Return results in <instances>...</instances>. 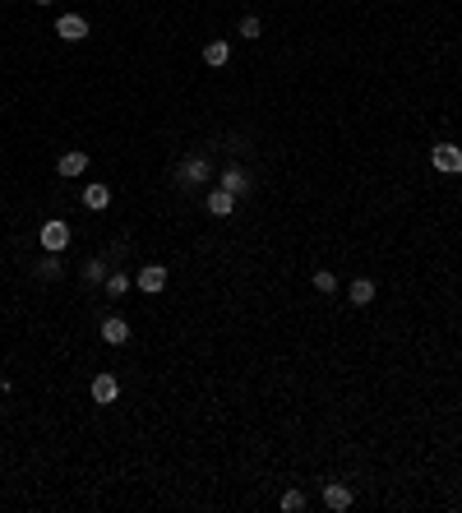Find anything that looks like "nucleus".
Returning <instances> with one entry per match:
<instances>
[{
    "label": "nucleus",
    "mask_w": 462,
    "mask_h": 513,
    "mask_svg": "<svg viewBox=\"0 0 462 513\" xmlns=\"http://www.w3.org/2000/svg\"><path fill=\"white\" fill-rule=\"evenodd\" d=\"M430 162H435V171H444V176H458L462 171V148L458 144H435Z\"/></svg>",
    "instance_id": "1"
},
{
    "label": "nucleus",
    "mask_w": 462,
    "mask_h": 513,
    "mask_svg": "<svg viewBox=\"0 0 462 513\" xmlns=\"http://www.w3.org/2000/svg\"><path fill=\"white\" fill-rule=\"evenodd\" d=\"M55 37H60V42H84V37H88V19H84V14H60V19H55Z\"/></svg>",
    "instance_id": "2"
},
{
    "label": "nucleus",
    "mask_w": 462,
    "mask_h": 513,
    "mask_svg": "<svg viewBox=\"0 0 462 513\" xmlns=\"http://www.w3.org/2000/svg\"><path fill=\"white\" fill-rule=\"evenodd\" d=\"M37 241H42V250H51V255H60V250L70 246V227H65V222H42V232H37Z\"/></svg>",
    "instance_id": "3"
},
{
    "label": "nucleus",
    "mask_w": 462,
    "mask_h": 513,
    "mask_svg": "<svg viewBox=\"0 0 462 513\" xmlns=\"http://www.w3.org/2000/svg\"><path fill=\"white\" fill-rule=\"evenodd\" d=\"M121 398V380H116V375H107V370H102L98 380H93V402H98V407H111V402Z\"/></svg>",
    "instance_id": "4"
},
{
    "label": "nucleus",
    "mask_w": 462,
    "mask_h": 513,
    "mask_svg": "<svg viewBox=\"0 0 462 513\" xmlns=\"http://www.w3.org/2000/svg\"><path fill=\"white\" fill-rule=\"evenodd\" d=\"M162 287H166V268H162V264H143V268H139V291L157 296Z\"/></svg>",
    "instance_id": "5"
},
{
    "label": "nucleus",
    "mask_w": 462,
    "mask_h": 513,
    "mask_svg": "<svg viewBox=\"0 0 462 513\" xmlns=\"http://www.w3.org/2000/svg\"><path fill=\"white\" fill-rule=\"evenodd\" d=\"M55 171H60V176H84V171H88V153H84V148H70V153H60Z\"/></svg>",
    "instance_id": "6"
},
{
    "label": "nucleus",
    "mask_w": 462,
    "mask_h": 513,
    "mask_svg": "<svg viewBox=\"0 0 462 513\" xmlns=\"http://www.w3.org/2000/svg\"><path fill=\"white\" fill-rule=\"evenodd\" d=\"M102 342H111V347H125V342H130V324H125L121 314L102 319Z\"/></svg>",
    "instance_id": "7"
},
{
    "label": "nucleus",
    "mask_w": 462,
    "mask_h": 513,
    "mask_svg": "<svg viewBox=\"0 0 462 513\" xmlns=\"http://www.w3.org/2000/svg\"><path fill=\"white\" fill-rule=\"evenodd\" d=\"M324 504H329L333 513H342V509H352V491L342 486V481H329L324 486Z\"/></svg>",
    "instance_id": "8"
},
{
    "label": "nucleus",
    "mask_w": 462,
    "mask_h": 513,
    "mask_svg": "<svg viewBox=\"0 0 462 513\" xmlns=\"http://www.w3.org/2000/svg\"><path fill=\"white\" fill-rule=\"evenodd\" d=\"M227 60H231V42H227V37H213V42L204 46V65L218 69V65H227Z\"/></svg>",
    "instance_id": "9"
},
{
    "label": "nucleus",
    "mask_w": 462,
    "mask_h": 513,
    "mask_svg": "<svg viewBox=\"0 0 462 513\" xmlns=\"http://www.w3.org/2000/svg\"><path fill=\"white\" fill-rule=\"evenodd\" d=\"M231 208H236V194L218 185V190L209 194V213H213V218H231Z\"/></svg>",
    "instance_id": "10"
},
{
    "label": "nucleus",
    "mask_w": 462,
    "mask_h": 513,
    "mask_svg": "<svg viewBox=\"0 0 462 513\" xmlns=\"http://www.w3.org/2000/svg\"><path fill=\"white\" fill-rule=\"evenodd\" d=\"M107 204H111V185H84V208L102 213Z\"/></svg>",
    "instance_id": "11"
},
{
    "label": "nucleus",
    "mask_w": 462,
    "mask_h": 513,
    "mask_svg": "<svg viewBox=\"0 0 462 513\" xmlns=\"http://www.w3.org/2000/svg\"><path fill=\"white\" fill-rule=\"evenodd\" d=\"M222 190H231L236 199H241V194L250 190V176H245L241 167H227V171H222Z\"/></svg>",
    "instance_id": "12"
},
{
    "label": "nucleus",
    "mask_w": 462,
    "mask_h": 513,
    "mask_svg": "<svg viewBox=\"0 0 462 513\" xmlns=\"http://www.w3.org/2000/svg\"><path fill=\"white\" fill-rule=\"evenodd\" d=\"M347 301H352V305H370L374 301V282L370 278H356L352 287H347Z\"/></svg>",
    "instance_id": "13"
},
{
    "label": "nucleus",
    "mask_w": 462,
    "mask_h": 513,
    "mask_svg": "<svg viewBox=\"0 0 462 513\" xmlns=\"http://www.w3.org/2000/svg\"><path fill=\"white\" fill-rule=\"evenodd\" d=\"M180 180H209V162L204 157H190L185 167H180Z\"/></svg>",
    "instance_id": "14"
},
{
    "label": "nucleus",
    "mask_w": 462,
    "mask_h": 513,
    "mask_svg": "<svg viewBox=\"0 0 462 513\" xmlns=\"http://www.w3.org/2000/svg\"><path fill=\"white\" fill-rule=\"evenodd\" d=\"M102 291H107V296H125V291H130V278H125V273H107Z\"/></svg>",
    "instance_id": "15"
},
{
    "label": "nucleus",
    "mask_w": 462,
    "mask_h": 513,
    "mask_svg": "<svg viewBox=\"0 0 462 513\" xmlns=\"http://www.w3.org/2000/svg\"><path fill=\"white\" fill-rule=\"evenodd\" d=\"M37 278H46V282H51V278H60V259H55L51 250H46V259L37 264Z\"/></svg>",
    "instance_id": "16"
},
{
    "label": "nucleus",
    "mask_w": 462,
    "mask_h": 513,
    "mask_svg": "<svg viewBox=\"0 0 462 513\" xmlns=\"http://www.w3.org/2000/svg\"><path fill=\"white\" fill-rule=\"evenodd\" d=\"M236 33H241V37H245V42H254V37L264 33V23L254 19V14H245V19H241V28H236Z\"/></svg>",
    "instance_id": "17"
},
{
    "label": "nucleus",
    "mask_w": 462,
    "mask_h": 513,
    "mask_svg": "<svg viewBox=\"0 0 462 513\" xmlns=\"http://www.w3.org/2000/svg\"><path fill=\"white\" fill-rule=\"evenodd\" d=\"M315 291H324V296H333V291H338V278H333L329 268H319V273H315Z\"/></svg>",
    "instance_id": "18"
},
{
    "label": "nucleus",
    "mask_w": 462,
    "mask_h": 513,
    "mask_svg": "<svg viewBox=\"0 0 462 513\" xmlns=\"http://www.w3.org/2000/svg\"><path fill=\"white\" fill-rule=\"evenodd\" d=\"M305 509V491H286L282 495V513H301Z\"/></svg>",
    "instance_id": "19"
},
{
    "label": "nucleus",
    "mask_w": 462,
    "mask_h": 513,
    "mask_svg": "<svg viewBox=\"0 0 462 513\" xmlns=\"http://www.w3.org/2000/svg\"><path fill=\"white\" fill-rule=\"evenodd\" d=\"M84 278H88V282H107V264H102V259H88Z\"/></svg>",
    "instance_id": "20"
},
{
    "label": "nucleus",
    "mask_w": 462,
    "mask_h": 513,
    "mask_svg": "<svg viewBox=\"0 0 462 513\" xmlns=\"http://www.w3.org/2000/svg\"><path fill=\"white\" fill-rule=\"evenodd\" d=\"M33 5H42V10H46V5H55V0H33Z\"/></svg>",
    "instance_id": "21"
},
{
    "label": "nucleus",
    "mask_w": 462,
    "mask_h": 513,
    "mask_svg": "<svg viewBox=\"0 0 462 513\" xmlns=\"http://www.w3.org/2000/svg\"><path fill=\"white\" fill-rule=\"evenodd\" d=\"M0 416H5V407H0Z\"/></svg>",
    "instance_id": "22"
}]
</instances>
